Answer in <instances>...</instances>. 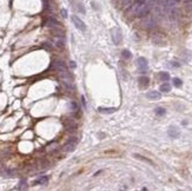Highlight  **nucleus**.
Masks as SVG:
<instances>
[{
    "label": "nucleus",
    "instance_id": "7ed1b4c3",
    "mask_svg": "<svg viewBox=\"0 0 192 191\" xmlns=\"http://www.w3.org/2000/svg\"><path fill=\"white\" fill-rule=\"evenodd\" d=\"M78 143V139H77V137H72V138H70V141L64 145V151L65 152H68V151H73L76 145Z\"/></svg>",
    "mask_w": 192,
    "mask_h": 191
},
{
    "label": "nucleus",
    "instance_id": "bb28decb",
    "mask_svg": "<svg viewBox=\"0 0 192 191\" xmlns=\"http://www.w3.org/2000/svg\"><path fill=\"white\" fill-rule=\"evenodd\" d=\"M71 66H72V67H76V64H74V61H71Z\"/></svg>",
    "mask_w": 192,
    "mask_h": 191
},
{
    "label": "nucleus",
    "instance_id": "6ab92c4d",
    "mask_svg": "<svg viewBox=\"0 0 192 191\" xmlns=\"http://www.w3.org/2000/svg\"><path fill=\"white\" fill-rule=\"evenodd\" d=\"M154 112H156V114H157V116H164V114L166 113V110H165V109H163V108H157Z\"/></svg>",
    "mask_w": 192,
    "mask_h": 191
},
{
    "label": "nucleus",
    "instance_id": "a211bd4d",
    "mask_svg": "<svg viewBox=\"0 0 192 191\" xmlns=\"http://www.w3.org/2000/svg\"><path fill=\"white\" fill-rule=\"evenodd\" d=\"M121 57H123L124 59H126V60H129V59H131L132 54H131V52L129 50H124L123 52H121Z\"/></svg>",
    "mask_w": 192,
    "mask_h": 191
},
{
    "label": "nucleus",
    "instance_id": "4be33fe9",
    "mask_svg": "<svg viewBox=\"0 0 192 191\" xmlns=\"http://www.w3.org/2000/svg\"><path fill=\"white\" fill-rule=\"evenodd\" d=\"M78 10L83 13V14H85L86 12H85V8H84V6H83V4H80V3H78Z\"/></svg>",
    "mask_w": 192,
    "mask_h": 191
},
{
    "label": "nucleus",
    "instance_id": "5701e85b",
    "mask_svg": "<svg viewBox=\"0 0 192 191\" xmlns=\"http://www.w3.org/2000/svg\"><path fill=\"white\" fill-rule=\"evenodd\" d=\"M18 189H26V181H21V182L19 183Z\"/></svg>",
    "mask_w": 192,
    "mask_h": 191
},
{
    "label": "nucleus",
    "instance_id": "393cba45",
    "mask_svg": "<svg viewBox=\"0 0 192 191\" xmlns=\"http://www.w3.org/2000/svg\"><path fill=\"white\" fill-rule=\"evenodd\" d=\"M61 14H63V17H64V18H66V17H67V13H66V10H61Z\"/></svg>",
    "mask_w": 192,
    "mask_h": 191
},
{
    "label": "nucleus",
    "instance_id": "20e7f679",
    "mask_svg": "<svg viewBox=\"0 0 192 191\" xmlns=\"http://www.w3.org/2000/svg\"><path fill=\"white\" fill-rule=\"evenodd\" d=\"M72 23L74 24V26L78 28V30H80V31H86V25H85V23L80 19V18H78L77 15H72Z\"/></svg>",
    "mask_w": 192,
    "mask_h": 191
},
{
    "label": "nucleus",
    "instance_id": "412c9836",
    "mask_svg": "<svg viewBox=\"0 0 192 191\" xmlns=\"http://www.w3.org/2000/svg\"><path fill=\"white\" fill-rule=\"evenodd\" d=\"M173 85L176 86V88H180V86L183 85V81L179 78H173Z\"/></svg>",
    "mask_w": 192,
    "mask_h": 191
},
{
    "label": "nucleus",
    "instance_id": "2eb2a0df",
    "mask_svg": "<svg viewBox=\"0 0 192 191\" xmlns=\"http://www.w3.org/2000/svg\"><path fill=\"white\" fill-rule=\"evenodd\" d=\"M47 182H48V177H47V176H44V177H40L39 179H37L36 182H33V184H34V185H38V184L45 185V184H47Z\"/></svg>",
    "mask_w": 192,
    "mask_h": 191
},
{
    "label": "nucleus",
    "instance_id": "4468645a",
    "mask_svg": "<svg viewBox=\"0 0 192 191\" xmlns=\"http://www.w3.org/2000/svg\"><path fill=\"white\" fill-rule=\"evenodd\" d=\"M133 156H134V157H136L137 159H140V161H143V162H145V163H149V164L153 165V166L156 165V164H154V163H153L151 159H149V158H145V157H143V156H140V154H137V153H134Z\"/></svg>",
    "mask_w": 192,
    "mask_h": 191
},
{
    "label": "nucleus",
    "instance_id": "f257e3e1",
    "mask_svg": "<svg viewBox=\"0 0 192 191\" xmlns=\"http://www.w3.org/2000/svg\"><path fill=\"white\" fill-rule=\"evenodd\" d=\"M142 26L146 30H152L154 26H156V19H154V17L151 15L150 13L146 14L145 17H143L142 18Z\"/></svg>",
    "mask_w": 192,
    "mask_h": 191
},
{
    "label": "nucleus",
    "instance_id": "f8f14e48",
    "mask_svg": "<svg viewBox=\"0 0 192 191\" xmlns=\"http://www.w3.org/2000/svg\"><path fill=\"white\" fill-rule=\"evenodd\" d=\"M98 110H99L100 113H104V114H110V113L116 112V109H114V108H99Z\"/></svg>",
    "mask_w": 192,
    "mask_h": 191
},
{
    "label": "nucleus",
    "instance_id": "9d476101",
    "mask_svg": "<svg viewBox=\"0 0 192 191\" xmlns=\"http://www.w3.org/2000/svg\"><path fill=\"white\" fill-rule=\"evenodd\" d=\"M146 97L151 100H157V99H160V93L157 91H150L146 93Z\"/></svg>",
    "mask_w": 192,
    "mask_h": 191
},
{
    "label": "nucleus",
    "instance_id": "aec40b11",
    "mask_svg": "<svg viewBox=\"0 0 192 191\" xmlns=\"http://www.w3.org/2000/svg\"><path fill=\"white\" fill-rule=\"evenodd\" d=\"M56 45H57L58 47H60V48L64 47V40H63V37H58V38L56 39Z\"/></svg>",
    "mask_w": 192,
    "mask_h": 191
},
{
    "label": "nucleus",
    "instance_id": "dca6fc26",
    "mask_svg": "<svg viewBox=\"0 0 192 191\" xmlns=\"http://www.w3.org/2000/svg\"><path fill=\"white\" fill-rule=\"evenodd\" d=\"M159 90H160L162 92H170V91H171V85H170L169 83H164V84L160 85Z\"/></svg>",
    "mask_w": 192,
    "mask_h": 191
},
{
    "label": "nucleus",
    "instance_id": "6e6552de",
    "mask_svg": "<svg viewBox=\"0 0 192 191\" xmlns=\"http://www.w3.org/2000/svg\"><path fill=\"white\" fill-rule=\"evenodd\" d=\"M45 24V26H48V27H57V26H60V24H59V21L57 20V19H54V18H52V17H50V18H47L46 19V21L44 23Z\"/></svg>",
    "mask_w": 192,
    "mask_h": 191
},
{
    "label": "nucleus",
    "instance_id": "0eeeda50",
    "mask_svg": "<svg viewBox=\"0 0 192 191\" xmlns=\"http://www.w3.org/2000/svg\"><path fill=\"white\" fill-rule=\"evenodd\" d=\"M137 65H138V67L142 70V73H145V70L147 68V60H146L145 58L140 57V58L137 59Z\"/></svg>",
    "mask_w": 192,
    "mask_h": 191
},
{
    "label": "nucleus",
    "instance_id": "423d86ee",
    "mask_svg": "<svg viewBox=\"0 0 192 191\" xmlns=\"http://www.w3.org/2000/svg\"><path fill=\"white\" fill-rule=\"evenodd\" d=\"M152 41H153L156 45H165V43H166L165 38L162 36L160 33H154L153 37H152Z\"/></svg>",
    "mask_w": 192,
    "mask_h": 191
},
{
    "label": "nucleus",
    "instance_id": "f03ea898",
    "mask_svg": "<svg viewBox=\"0 0 192 191\" xmlns=\"http://www.w3.org/2000/svg\"><path fill=\"white\" fill-rule=\"evenodd\" d=\"M110 33H111V38H112V40H113V43L116 45H118L119 43H121L123 36H121V31H120L119 27H112L111 31H110Z\"/></svg>",
    "mask_w": 192,
    "mask_h": 191
},
{
    "label": "nucleus",
    "instance_id": "a878e982",
    "mask_svg": "<svg viewBox=\"0 0 192 191\" xmlns=\"http://www.w3.org/2000/svg\"><path fill=\"white\" fill-rule=\"evenodd\" d=\"M43 47H45V48H47V50H50V48H51V46H50V45H47V43H45V44L43 45Z\"/></svg>",
    "mask_w": 192,
    "mask_h": 191
},
{
    "label": "nucleus",
    "instance_id": "cd10ccee",
    "mask_svg": "<svg viewBox=\"0 0 192 191\" xmlns=\"http://www.w3.org/2000/svg\"><path fill=\"white\" fill-rule=\"evenodd\" d=\"M185 1H189V0H185Z\"/></svg>",
    "mask_w": 192,
    "mask_h": 191
},
{
    "label": "nucleus",
    "instance_id": "1a4fd4ad",
    "mask_svg": "<svg viewBox=\"0 0 192 191\" xmlns=\"http://www.w3.org/2000/svg\"><path fill=\"white\" fill-rule=\"evenodd\" d=\"M167 134L171 137V138H178L179 137V130L174 126H171L167 131Z\"/></svg>",
    "mask_w": 192,
    "mask_h": 191
},
{
    "label": "nucleus",
    "instance_id": "b1692460",
    "mask_svg": "<svg viewBox=\"0 0 192 191\" xmlns=\"http://www.w3.org/2000/svg\"><path fill=\"white\" fill-rule=\"evenodd\" d=\"M71 109H72V111H74V112L78 111V106H77V104H76L74 101L71 103Z\"/></svg>",
    "mask_w": 192,
    "mask_h": 191
},
{
    "label": "nucleus",
    "instance_id": "9b49d317",
    "mask_svg": "<svg viewBox=\"0 0 192 191\" xmlns=\"http://www.w3.org/2000/svg\"><path fill=\"white\" fill-rule=\"evenodd\" d=\"M52 33L54 34L56 37H64V30L60 28V26H57V27H52L51 28Z\"/></svg>",
    "mask_w": 192,
    "mask_h": 191
},
{
    "label": "nucleus",
    "instance_id": "ddd939ff",
    "mask_svg": "<svg viewBox=\"0 0 192 191\" xmlns=\"http://www.w3.org/2000/svg\"><path fill=\"white\" fill-rule=\"evenodd\" d=\"M149 78L147 77H140L138 79V83H139V85L142 86V88H146V86L149 85Z\"/></svg>",
    "mask_w": 192,
    "mask_h": 191
},
{
    "label": "nucleus",
    "instance_id": "f3484780",
    "mask_svg": "<svg viewBox=\"0 0 192 191\" xmlns=\"http://www.w3.org/2000/svg\"><path fill=\"white\" fill-rule=\"evenodd\" d=\"M158 78L162 80V81H169L170 80V74L167 72H160L158 74Z\"/></svg>",
    "mask_w": 192,
    "mask_h": 191
},
{
    "label": "nucleus",
    "instance_id": "39448f33",
    "mask_svg": "<svg viewBox=\"0 0 192 191\" xmlns=\"http://www.w3.org/2000/svg\"><path fill=\"white\" fill-rule=\"evenodd\" d=\"M53 67L58 71V73L64 72V71H68L67 67H66V65H65V63L61 61V60H54V61H53Z\"/></svg>",
    "mask_w": 192,
    "mask_h": 191
}]
</instances>
